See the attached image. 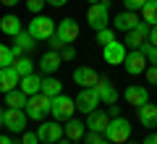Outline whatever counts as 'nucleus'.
<instances>
[{
    "label": "nucleus",
    "mask_w": 157,
    "mask_h": 144,
    "mask_svg": "<svg viewBox=\"0 0 157 144\" xmlns=\"http://www.w3.org/2000/svg\"><path fill=\"white\" fill-rule=\"evenodd\" d=\"M50 105H52V97H47L45 92H37V94H32L26 100V115L32 118V121H42L45 115H50Z\"/></svg>",
    "instance_id": "f257e3e1"
},
{
    "label": "nucleus",
    "mask_w": 157,
    "mask_h": 144,
    "mask_svg": "<svg viewBox=\"0 0 157 144\" xmlns=\"http://www.w3.org/2000/svg\"><path fill=\"white\" fill-rule=\"evenodd\" d=\"M110 0H100V3H92L89 11H86V21H89V26L94 29V32H100V29L110 26Z\"/></svg>",
    "instance_id": "f03ea898"
},
{
    "label": "nucleus",
    "mask_w": 157,
    "mask_h": 144,
    "mask_svg": "<svg viewBox=\"0 0 157 144\" xmlns=\"http://www.w3.org/2000/svg\"><path fill=\"white\" fill-rule=\"evenodd\" d=\"M73 113H76V102H73V97H68V94H58V97H52V105H50V115L55 118V121H68V118H73Z\"/></svg>",
    "instance_id": "7ed1b4c3"
},
{
    "label": "nucleus",
    "mask_w": 157,
    "mask_h": 144,
    "mask_svg": "<svg viewBox=\"0 0 157 144\" xmlns=\"http://www.w3.org/2000/svg\"><path fill=\"white\" fill-rule=\"evenodd\" d=\"M29 34H32L34 39H50L52 34H55V21H52L50 16H42V13H37V16L29 21Z\"/></svg>",
    "instance_id": "20e7f679"
},
{
    "label": "nucleus",
    "mask_w": 157,
    "mask_h": 144,
    "mask_svg": "<svg viewBox=\"0 0 157 144\" xmlns=\"http://www.w3.org/2000/svg\"><path fill=\"white\" fill-rule=\"evenodd\" d=\"M105 139L107 142H113V144H123V142H128L131 139V123L126 121V118H113L110 121V126H107V131H105Z\"/></svg>",
    "instance_id": "39448f33"
},
{
    "label": "nucleus",
    "mask_w": 157,
    "mask_h": 144,
    "mask_svg": "<svg viewBox=\"0 0 157 144\" xmlns=\"http://www.w3.org/2000/svg\"><path fill=\"white\" fill-rule=\"evenodd\" d=\"M73 102H76V110L78 113H94L97 107H100V94H97L94 87H86V89H78V94L73 97Z\"/></svg>",
    "instance_id": "423d86ee"
},
{
    "label": "nucleus",
    "mask_w": 157,
    "mask_h": 144,
    "mask_svg": "<svg viewBox=\"0 0 157 144\" xmlns=\"http://www.w3.org/2000/svg\"><path fill=\"white\" fill-rule=\"evenodd\" d=\"M26 110H18V107H8L6 110V118H3V128H8L11 134H24L26 131Z\"/></svg>",
    "instance_id": "0eeeda50"
},
{
    "label": "nucleus",
    "mask_w": 157,
    "mask_h": 144,
    "mask_svg": "<svg viewBox=\"0 0 157 144\" xmlns=\"http://www.w3.org/2000/svg\"><path fill=\"white\" fill-rule=\"evenodd\" d=\"M37 136H39V142L58 144L63 136H66V131H63L60 121H45V123H39V128H37Z\"/></svg>",
    "instance_id": "6e6552de"
},
{
    "label": "nucleus",
    "mask_w": 157,
    "mask_h": 144,
    "mask_svg": "<svg viewBox=\"0 0 157 144\" xmlns=\"http://www.w3.org/2000/svg\"><path fill=\"white\" fill-rule=\"evenodd\" d=\"M126 55H128V53H126V45L118 42V39L102 47V60H105L107 66H121V63L126 60Z\"/></svg>",
    "instance_id": "1a4fd4ad"
},
{
    "label": "nucleus",
    "mask_w": 157,
    "mask_h": 144,
    "mask_svg": "<svg viewBox=\"0 0 157 144\" xmlns=\"http://www.w3.org/2000/svg\"><path fill=\"white\" fill-rule=\"evenodd\" d=\"M147 66H149V60H147V55H144L141 50L128 53V55H126V60H123L126 73H131V76H139V73H144Z\"/></svg>",
    "instance_id": "9d476101"
},
{
    "label": "nucleus",
    "mask_w": 157,
    "mask_h": 144,
    "mask_svg": "<svg viewBox=\"0 0 157 144\" xmlns=\"http://www.w3.org/2000/svg\"><path fill=\"white\" fill-rule=\"evenodd\" d=\"M110 24H113V29H115V32H131V29H136L141 24V18L136 16L134 11H123V13H118L115 18H110Z\"/></svg>",
    "instance_id": "9b49d317"
},
{
    "label": "nucleus",
    "mask_w": 157,
    "mask_h": 144,
    "mask_svg": "<svg viewBox=\"0 0 157 144\" xmlns=\"http://www.w3.org/2000/svg\"><path fill=\"white\" fill-rule=\"evenodd\" d=\"M55 37L60 39L63 45L76 42V39H78V24L73 21V18H63V21L58 24V29H55Z\"/></svg>",
    "instance_id": "f8f14e48"
},
{
    "label": "nucleus",
    "mask_w": 157,
    "mask_h": 144,
    "mask_svg": "<svg viewBox=\"0 0 157 144\" xmlns=\"http://www.w3.org/2000/svg\"><path fill=\"white\" fill-rule=\"evenodd\" d=\"M123 97H126V102L134 105V107H141V105L149 102V92H147V87H141V84H131V87H126Z\"/></svg>",
    "instance_id": "ddd939ff"
},
{
    "label": "nucleus",
    "mask_w": 157,
    "mask_h": 144,
    "mask_svg": "<svg viewBox=\"0 0 157 144\" xmlns=\"http://www.w3.org/2000/svg\"><path fill=\"white\" fill-rule=\"evenodd\" d=\"M18 81H21V76L16 73V68H13V66L0 68V92H3V94L18 89Z\"/></svg>",
    "instance_id": "4468645a"
},
{
    "label": "nucleus",
    "mask_w": 157,
    "mask_h": 144,
    "mask_svg": "<svg viewBox=\"0 0 157 144\" xmlns=\"http://www.w3.org/2000/svg\"><path fill=\"white\" fill-rule=\"evenodd\" d=\"M13 39H16V45H13L11 50H13V55H16V58H21V55H29V53H32L34 47H37V39H34L29 32H21V34H16Z\"/></svg>",
    "instance_id": "2eb2a0df"
},
{
    "label": "nucleus",
    "mask_w": 157,
    "mask_h": 144,
    "mask_svg": "<svg viewBox=\"0 0 157 144\" xmlns=\"http://www.w3.org/2000/svg\"><path fill=\"white\" fill-rule=\"evenodd\" d=\"M147 37H149V24H144L141 21L136 29H131V32H126V42L123 45H128V47H134V50H139L141 45L147 42Z\"/></svg>",
    "instance_id": "dca6fc26"
},
{
    "label": "nucleus",
    "mask_w": 157,
    "mask_h": 144,
    "mask_svg": "<svg viewBox=\"0 0 157 144\" xmlns=\"http://www.w3.org/2000/svg\"><path fill=\"white\" fill-rule=\"evenodd\" d=\"M107 126H110V115H107L105 110L89 113V118H86V131H97V134H102V136H105Z\"/></svg>",
    "instance_id": "f3484780"
},
{
    "label": "nucleus",
    "mask_w": 157,
    "mask_h": 144,
    "mask_svg": "<svg viewBox=\"0 0 157 144\" xmlns=\"http://www.w3.org/2000/svg\"><path fill=\"white\" fill-rule=\"evenodd\" d=\"M94 89H97V94H100V102H105V105H115V102H118L115 87H113L105 76H100V81L94 84Z\"/></svg>",
    "instance_id": "a211bd4d"
},
{
    "label": "nucleus",
    "mask_w": 157,
    "mask_h": 144,
    "mask_svg": "<svg viewBox=\"0 0 157 144\" xmlns=\"http://www.w3.org/2000/svg\"><path fill=\"white\" fill-rule=\"evenodd\" d=\"M60 63H63L60 53H58V50H47L45 55L39 58V71H42V73H47V76H50V73H55L58 68H60Z\"/></svg>",
    "instance_id": "6ab92c4d"
},
{
    "label": "nucleus",
    "mask_w": 157,
    "mask_h": 144,
    "mask_svg": "<svg viewBox=\"0 0 157 144\" xmlns=\"http://www.w3.org/2000/svg\"><path fill=\"white\" fill-rule=\"evenodd\" d=\"M73 81L81 89H86V87H94V84L100 81V76H97V71H92L89 66H78L76 71H73Z\"/></svg>",
    "instance_id": "aec40b11"
},
{
    "label": "nucleus",
    "mask_w": 157,
    "mask_h": 144,
    "mask_svg": "<svg viewBox=\"0 0 157 144\" xmlns=\"http://www.w3.org/2000/svg\"><path fill=\"white\" fill-rule=\"evenodd\" d=\"M63 131H66V139H71V142H81V139L86 136V123L76 121V118H68L66 126H63Z\"/></svg>",
    "instance_id": "412c9836"
},
{
    "label": "nucleus",
    "mask_w": 157,
    "mask_h": 144,
    "mask_svg": "<svg viewBox=\"0 0 157 144\" xmlns=\"http://www.w3.org/2000/svg\"><path fill=\"white\" fill-rule=\"evenodd\" d=\"M0 32L8 34V37H16V34H21V18L16 16V13H6V16L0 18Z\"/></svg>",
    "instance_id": "4be33fe9"
},
{
    "label": "nucleus",
    "mask_w": 157,
    "mask_h": 144,
    "mask_svg": "<svg viewBox=\"0 0 157 144\" xmlns=\"http://www.w3.org/2000/svg\"><path fill=\"white\" fill-rule=\"evenodd\" d=\"M18 89H21L24 94H37L42 92V76L39 73H29V76H21V81H18Z\"/></svg>",
    "instance_id": "5701e85b"
},
{
    "label": "nucleus",
    "mask_w": 157,
    "mask_h": 144,
    "mask_svg": "<svg viewBox=\"0 0 157 144\" xmlns=\"http://www.w3.org/2000/svg\"><path fill=\"white\" fill-rule=\"evenodd\" d=\"M136 115H139V123L141 126H147V128H152V126H157V105H141V107H136Z\"/></svg>",
    "instance_id": "b1692460"
},
{
    "label": "nucleus",
    "mask_w": 157,
    "mask_h": 144,
    "mask_svg": "<svg viewBox=\"0 0 157 144\" xmlns=\"http://www.w3.org/2000/svg\"><path fill=\"white\" fill-rule=\"evenodd\" d=\"M13 68H16V73L18 76H29V73H34V60L29 55H21V58H16V60L11 63Z\"/></svg>",
    "instance_id": "393cba45"
},
{
    "label": "nucleus",
    "mask_w": 157,
    "mask_h": 144,
    "mask_svg": "<svg viewBox=\"0 0 157 144\" xmlns=\"http://www.w3.org/2000/svg\"><path fill=\"white\" fill-rule=\"evenodd\" d=\"M26 100H29V94H24L21 89H13V92L6 94L8 107H18V110H24V107H26Z\"/></svg>",
    "instance_id": "a878e982"
},
{
    "label": "nucleus",
    "mask_w": 157,
    "mask_h": 144,
    "mask_svg": "<svg viewBox=\"0 0 157 144\" xmlns=\"http://www.w3.org/2000/svg\"><path fill=\"white\" fill-rule=\"evenodd\" d=\"M141 21L149 24V26L157 24V0H147L144 3V8H141Z\"/></svg>",
    "instance_id": "bb28decb"
},
{
    "label": "nucleus",
    "mask_w": 157,
    "mask_h": 144,
    "mask_svg": "<svg viewBox=\"0 0 157 144\" xmlns=\"http://www.w3.org/2000/svg\"><path fill=\"white\" fill-rule=\"evenodd\" d=\"M42 92L47 97H58V94H63V84L58 79H52V76H45L42 79Z\"/></svg>",
    "instance_id": "cd10ccee"
},
{
    "label": "nucleus",
    "mask_w": 157,
    "mask_h": 144,
    "mask_svg": "<svg viewBox=\"0 0 157 144\" xmlns=\"http://www.w3.org/2000/svg\"><path fill=\"white\" fill-rule=\"evenodd\" d=\"M13 60H16V55H13V50L8 47V45H3V42H0V68L11 66Z\"/></svg>",
    "instance_id": "c85d7f7f"
},
{
    "label": "nucleus",
    "mask_w": 157,
    "mask_h": 144,
    "mask_svg": "<svg viewBox=\"0 0 157 144\" xmlns=\"http://www.w3.org/2000/svg\"><path fill=\"white\" fill-rule=\"evenodd\" d=\"M97 42L105 47V45H110V42H115V29H110V26H105V29H100L97 32Z\"/></svg>",
    "instance_id": "c756f323"
},
{
    "label": "nucleus",
    "mask_w": 157,
    "mask_h": 144,
    "mask_svg": "<svg viewBox=\"0 0 157 144\" xmlns=\"http://www.w3.org/2000/svg\"><path fill=\"white\" fill-rule=\"evenodd\" d=\"M139 50H141V53H144V55H147V60H149L152 66H157V47H155V45H152V42H144V45H141V47H139Z\"/></svg>",
    "instance_id": "7c9ffc66"
},
{
    "label": "nucleus",
    "mask_w": 157,
    "mask_h": 144,
    "mask_svg": "<svg viewBox=\"0 0 157 144\" xmlns=\"http://www.w3.org/2000/svg\"><path fill=\"white\" fill-rule=\"evenodd\" d=\"M47 3L45 0H26V11L32 13V16H37V13H42V8H45Z\"/></svg>",
    "instance_id": "2f4dec72"
},
{
    "label": "nucleus",
    "mask_w": 157,
    "mask_h": 144,
    "mask_svg": "<svg viewBox=\"0 0 157 144\" xmlns=\"http://www.w3.org/2000/svg\"><path fill=\"white\" fill-rule=\"evenodd\" d=\"M144 3L147 0H123V6H126V11H141V8H144Z\"/></svg>",
    "instance_id": "473e14b6"
},
{
    "label": "nucleus",
    "mask_w": 157,
    "mask_h": 144,
    "mask_svg": "<svg viewBox=\"0 0 157 144\" xmlns=\"http://www.w3.org/2000/svg\"><path fill=\"white\" fill-rule=\"evenodd\" d=\"M21 144H39V136H37V131H24V136H21Z\"/></svg>",
    "instance_id": "72a5a7b5"
},
{
    "label": "nucleus",
    "mask_w": 157,
    "mask_h": 144,
    "mask_svg": "<svg viewBox=\"0 0 157 144\" xmlns=\"http://www.w3.org/2000/svg\"><path fill=\"white\" fill-rule=\"evenodd\" d=\"M144 76H147V81L149 84H157V66H147V71H144Z\"/></svg>",
    "instance_id": "f704fd0d"
},
{
    "label": "nucleus",
    "mask_w": 157,
    "mask_h": 144,
    "mask_svg": "<svg viewBox=\"0 0 157 144\" xmlns=\"http://www.w3.org/2000/svg\"><path fill=\"white\" fill-rule=\"evenodd\" d=\"M60 58H63V60H73V58H76V50H73L71 45H66V47L60 50Z\"/></svg>",
    "instance_id": "c9c22d12"
},
{
    "label": "nucleus",
    "mask_w": 157,
    "mask_h": 144,
    "mask_svg": "<svg viewBox=\"0 0 157 144\" xmlns=\"http://www.w3.org/2000/svg\"><path fill=\"white\" fill-rule=\"evenodd\" d=\"M84 139H86V144H100V142H102V134H97V131H89Z\"/></svg>",
    "instance_id": "e433bc0d"
},
{
    "label": "nucleus",
    "mask_w": 157,
    "mask_h": 144,
    "mask_svg": "<svg viewBox=\"0 0 157 144\" xmlns=\"http://www.w3.org/2000/svg\"><path fill=\"white\" fill-rule=\"evenodd\" d=\"M63 47H66V45H63V42H60V39H58V37H55V34H52V37H50V50H58V53H60V50H63Z\"/></svg>",
    "instance_id": "4c0bfd02"
},
{
    "label": "nucleus",
    "mask_w": 157,
    "mask_h": 144,
    "mask_svg": "<svg viewBox=\"0 0 157 144\" xmlns=\"http://www.w3.org/2000/svg\"><path fill=\"white\" fill-rule=\"evenodd\" d=\"M147 42H152L157 47V24H155V26H149V37H147Z\"/></svg>",
    "instance_id": "58836bf2"
},
{
    "label": "nucleus",
    "mask_w": 157,
    "mask_h": 144,
    "mask_svg": "<svg viewBox=\"0 0 157 144\" xmlns=\"http://www.w3.org/2000/svg\"><path fill=\"white\" fill-rule=\"evenodd\" d=\"M45 3H47V6H52V8H63L68 0H45Z\"/></svg>",
    "instance_id": "ea45409f"
},
{
    "label": "nucleus",
    "mask_w": 157,
    "mask_h": 144,
    "mask_svg": "<svg viewBox=\"0 0 157 144\" xmlns=\"http://www.w3.org/2000/svg\"><path fill=\"white\" fill-rule=\"evenodd\" d=\"M107 115H110V118H118V115H121V110H118V105H110V110H107Z\"/></svg>",
    "instance_id": "a19ab883"
},
{
    "label": "nucleus",
    "mask_w": 157,
    "mask_h": 144,
    "mask_svg": "<svg viewBox=\"0 0 157 144\" xmlns=\"http://www.w3.org/2000/svg\"><path fill=\"white\" fill-rule=\"evenodd\" d=\"M141 144H157V134H149V136H147Z\"/></svg>",
    "instance_id": "79ce46f5"
},
{
    "label": "nucleus",
    "mask_w": 157,
    "mask_h": 144,
    "mask_svg": "<svg viewBox=\"0 0 157 144\" xmlns=\"http://www.w3.org/2000/svg\"><path fill=\"white\" fill-rule=\"evenodd\" d=\"M0 144H13V139L8 134H0Z\"/></svg>",
    "instance_id": "37998d69"
},
{
    "label": "nucleus",
    "mask_w": 157,
    "mask_h": 144,
    "mask_svg": "<svg viewBox=\"0 0 157 144\" xmlns=\"http://www.w3.org/2000/svg\"><path fill=\"white\" fill-rule=\"evenodd\" d=\"M0 3H3V6H8V8H13V6L18 3V0H0Z\"/></svg>",
    "instance_id": "c03bdc74"
},
{
    "label": "nucleus",
    "mask_w": 157,
    "mask_h": 144,
    "mask_svg": "<svg viewBox=\"0 0 157 144\" xmlns=\"http://www.w3.org/2000/svg\"><path fill=\"white\" fill-rule=\"evenodd\" d=\"M3 118H6V110H0V128H3Z\"/></svg>",
    "instance_id": "a18cd8bd"
},
{
    "label": "nucleus",
    "mask_w": 157,
    "mask_h": 144,
    "mask_svg": "<svg viewBox=\"0 0 157 144\" xmlns=\"http://www.w3.org/2000/svg\"><path fill=\"white\" fill-rule=\"evenodd\" d=\"M58 144H71V139H66V136H63V139H60Z\"/></svg>",
    "instance_id": "49530a36"
},
{
    "label": "nucleus",
    "mask_w": 157,
    "mask_h": 144,
    "mask_svg": "<svg viewBox=\"0 0 157 144\" xmlns=\"http://www.w3.org/2000/svg\"><path fill=\"white\" fill-rule=\"evenodd\" d=\"M100 144H113V142H107V139H102V142H100Z\"/></svg>",
    "instance_id": "de8ad7c7"
},
{
    "label": "nucleus",
    "mask_w": 157,
    "mask_h": 144,
    "mask_svg": "<svg viewBox=\"0 0 157 144\" xmlns=\"http://www.w3.org/2000/svg\"><path fill=\"white\" fill-rule=\"evenodd\" d=\"M86 3H89V6H92V3H100V0H86Z\"/></svg>",
    "instance_id": "09e8293b"
},
{
    "label": "nucleus",
    "mask_w": 157,
    "mask_h": 144,
    "mask_svg": "<svg viewBox=\"0 0 157 144\" xmlns=\"http://www.w3.org/2000/svg\"><path fill=\"white\" fill-rule=\"evenodd\" d=\"M123 144H136V142H123Z\"/></svg>",
    "instance_id": "8fccbe9b"
},
{
    "label": "nucleus",
    "mask_w": 157,
    "mask_h": 144,
    "mask_svg": "<svg viewBox=\"0 0 157 144\" xmlns=\"http://www.w3.org/2000/svg\"><path fill=\"white\" fill-rule=\"evenodd\" d=\"M39 144H47V142H39Z\"/></svg>",
    "instance_id": "3c124183"
}]
</instances>
